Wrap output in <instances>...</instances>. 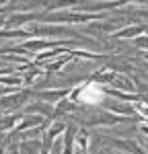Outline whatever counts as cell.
Segmentation results:
<instances>
[{"label":"cell","instance_id":"1","mask_svg":"<svg viewBox=\"0 0 148 154\" xmlns=\"http://www.w3.org/2000/svg\"><path fill=\"white\" fill-rule=\"evenodd\" d=\"M103 99H105V93H103L101 84H97V82L86 84L80 91V95H78V101L86 103V105H99V103H103Z\"/></svg>","mask_w":148,"mask_h":154}]
</instances>
